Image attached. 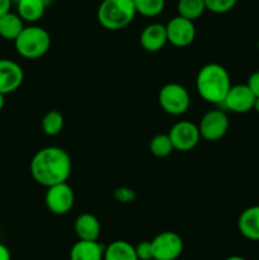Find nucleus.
Instances as JSON below:
<instances>
[{
    "mask_svg": "<svg viewBox=\"0 0 259 260\" xmlns=\"http://www.w3.org/2000/svg\"><path fill=\"white\" fill-rule=\"evenodd\" d=\"M71 157L63 149L48 146L38 150L30 160V174L38 184L48 188L68 182L71 174Z\"/></svg>",
    "mask_w": 259,
    "mask_h": 260,
    "instance_id": "f257e3e1",
    "label": "nucleus"
},
{
    "mask_svg": "<svg viewBox=\"0 0 259 260\" xmlns=\"http://www.w3.org/2000/svg\"><path fill=\"white\" fill-rule=\"evenodd\" d=\"M231 88L228 70L220 63H207L196 78V89L201 98L211 104H221Z\"/></svg>",
    "mask_w": 259,
    "mask_h": 260,
    "instance_id": "f03ea898",
    "label": "nucleus"
},
{
    "mask_svg": "<svg viewBox=\"0 0 259 260\" xmlns=\"http://www.w3.org/2000/svg\"><path fill=\"white\" fill-rule=\"evenodd\" d=\"M134 0H103L99 4L96 18L99 24L108 30H121L136 17Z\"/></svg>",
    "mask_w": 259,
    "mask_h": 260,
    "instance_id": "7ed1b4c3",
    "label": "nucleus"
},
{
    "mask_svg": "<svg viewBox=\"0 0 259 260\" xmlns=\"http://www.w3.org/2000/svg\"><path fill=\"white\" fill-rule=\"evenodd\" d=\"M17 52L28 60H36L48 52L51 47V37L47 30L38 25H28L23 28L14 41Z\"/></svg>",
    "mask_w": 259,
    "mask_h": 260,
    "instance_id": "20e7f679",
    "label": "nucleus"
},
{
    "mask_svg": "<svg viewBox=\"0 0 259 260\" xmlns=\"http://www.w3.org/2000/svg\"><path fill=\"white\" fill-rule=\"evenodd\" d=\"M159 104L165 113L182 116L190 106L189 93L178 83L165 84L159 91Z\"/></svg>",
    "mask_w": 259,
    "mask_h": 260,
    "instance_id": "39448f33",
    "label": "nucleus"
},
{
    "mask_svg": "<svg viewBox=\"0 0 259 260\" xmlns=\"http://www.w3.org/2000/svg\"><path fill=\"white\" fill-rule=\"evenodd\" d=\"M74 202H75V194L68 182L58 183L47 188V192L45 194V203L47 210L53 215H66L71 211Z\"/></svg>",
    "mask_w": 259,
    "mask_h": 260,
    "instance_id": "423d86ee",
    "label": "nucleus"
},
{
    "mask_svg": "<svg viewBox=\"0 0 259 260\" xmlns=\"http://www.w3.org/2000/svg\"><path fill=\"white\" fill-rule=\"evenodd\" d=\"M152 260H177L182 255V238L173 231H164L151 240Z\"/></svg>",
    "mask_w": 259,
    "mask_h": 260,
    "instance_id": "0eeeda50",
    "label": "nucleus"
},
{
    "mask_svg": "<svg viewBox=\"0 0 259 260\" xmlns=\"http://www.w3.org/2000/svg\"><path fill=\"white\" fill-rule=\"evenodd\" d=\"M229 126L230 122L228 114L221 109H212L201 118L198 128H200L201 137L206 141H217L225 136Z\"/></svg>",
    "mask_w": 259,
    "mask_h": 260,
    "instance_id": "6e6552de",
    "label": "nucleus"
},
{
    "mask_svg": "<svg viewBox=\"0 0 259 260\" xmlns=\"http://www.w3.org/2000/svg\"><path fill=\"white\" fill-rule=\"evenodd\" d=\"M174 150L189 151L198 145L201 140L200 128L197 124L189 121H179L168 132Z\"/></svg>",
    "mask_w": 259,
    "mask_h": 260,
    "instance_id": "1a4fd4ad",
    "label": "nucleus"
},
{
    "mask_svg": "<svg viewBox=\"0 0 259 260\" xmlns=\"http://www.w3.org/2000/svg\"><path fill=\"white\" fill-rule=\"evenodd\" d=\"M165 27H167L168 42L175 47H187L195 41L196 27L193 20L177 15L172 18Z\"/></svg>",
    "mask_w": 259,
    "mask_h": 260,
    "instance_id": "9d476101",
    "label": "nucleus"
},
{
    "mask_svg": "<svg viewBox=\"0 0 259 260\" xmlns=\"http://www.w3.org/2000/svg\"><path fill=\"white\" fill-rule=\"evenodd\" d=\"M255 102V95L246 84L231 85L221 106L234 113H246L251 111Z\"/></svg>",
    "mask_w": 259,
    "mask_h": 260,
    "instance_id": "9b49d317",
    "label": "nucleus"
},
{
    "mask_svg": "<svg viewBox=\"0 0 259 260\" xmlns=\"http://www.w3.org/2000/svg\"><path fill=\"white\" fill-rule=\"evenodd\" d=\"M24 73L22 66L13 60L0 58V93L7 95L22 85Z\"/></svg>",
    "mask_w": 259,
    "mask_h": 260,
    "instance_id": "f8f14e48",
    "label": "nucleus"
},
{
    "mask_svg": "<svg viewBox=\"0 0 259 260\" xmlns=\"http://www.w3.org/2000/svg\"><path fill=\"white\" fill-rule=\"evenodd\" d=\"M140 43L147 52H157L168 43L167 27L160 23H151L142 29Z\"/></svg>",
    "mask_w": 259,
    "mask_h": 260,
    "instance_id": "ddd939ff",
    "label": "nucleus"
},
{
    "mask_svg": "<svg viewBox=\"0 0 259 260\" xmlns=\"http://www.w3.org/2000/svg\"><path fill=\"white\" fill-rule=\"evenodd\" d=\"M74 231L79 240H98L101 235V222L91 213H81L74 222Z\"/></svg>",
    "mask_w": 259,
    "mask_h": 260,
    "instance_id": "4468645a",
    "label": "nucleus"
},
{
    "mask_svg": "<svg viewBox=\"0 0 259 260\" xmlns=\"http://www.w3.org/2000/svg\"><path fill=\"white\" fill-rule=\"evenodd\" d=\"M238 229L245 239L259 241V206H251L241 212Z\"/></svg>",
    "mask_w": 259,
    "mask_h": 260,
    "instance_id": "2eb2a0df",
    "label": "nucleus"
},
{
    "mask_svg": "<svg viewBox=\"0 0 259 260\" xmlns=\"http://www.w3.org/2000/svg\"><path fill=\"white\" fill-rule=\"evenodd\" d=\"M104 249L98 240H79L71 248L70 260H103Z\"/></svg>",
    "mask_w": 259,
    "mask_h": 260,
    "instance_id": "dca6fc26",
    "label": "nucleus"
},
{
    "mask_svg": "<svg viewBox=\"0 0 259 260\" xmlns=\"http://www.w3.org/2000/svg\"><path fill=\"white\" fill-rule=\"evenodd\" d=\"M46 0H19L17 3L18 15L27 23H36L43 17Z\"/></svg>",
    "mask_w": 259,
    "mask_h": 260,
    "instance_id": "f3484780",
    "label": "nucleus"
},
{
    "mask_svg": "<svg viewBox=\"0 0 259 260\" xmlns=\"http://www.w3.org/2000/svg\"><path fill=\"white\" fill-rule=\"evenodd\" d=\"M24 27V20L18 13H7L0 18V37L14 42Z\"/></svg>",
    "mask_w": 259,
    "mask_h": 260,
    "instance_id": "a211bd4d",
    "label": "nucleus"
},
{
    "mask_svg": "<svg viewBox=\"0 0 259 260\" xmlns=\"http://www.w3.org/2000/svg\"><path fill=\"white\" fill-rule=\"evenodd\" d=\"M103 260H139L132 244L124 240H116L104 249Z\"/></svg>",
    "mask_w": 259,
    "mask_h": 260,
    "instance_id": "6ab92c4d",
    "label": "nucleus"
},
{
    "mask_svg": "<svg viewBox=\"0 0 259 260\" xmlns=\"http://www.w3.org/2000/svg\"><path fill=\"white\" fill-rule=\"evenodd\" d=\"M177 10L178 15L195 22L207 9H206L205 0H178Z\"/></svg>",
    "mask_w": 259,
    "mask_h": 260,
    "instance_id": "aec40b11",
    "label": "nucleus"
},
{
    "mask_svg": "<svg viewBox=\"0 0 259 260\" xmlns=\"http://www.w3.org/2000/svg\"><path fill=\"white\" fill-rule=\"evenodd\" d=\"M149 147L150 152L156 157H167L174 151V146L168 134H159L152 137Z\"/></svg>",
    "mask_w": 259,
    "mask_h": 260,
    "instance_id": "412c9836",
    "label": "nucleus"
},
{
    "mask_svg": "<svg viewBox=\"0 0 259 260\" xmlns=\"http://www.w3.org/2000/svg\"><path fill=\"white\" fill-rule=\"evenodd\" d=\"M63 128V117L60 112L50 111L42 119V131L47 136H57Z\"/></svg>",
    "mask_w": 259,
    "mask_h": 260,
    "instance_id": "4be33fe9",
    "label": "nucleus"
},
{
    "mask_svg": "<svg viewBox=\"0 0 259 260\" xmlns=\"http://www.w3.org/2000/svg\"><path fill=\"white\" fill-rule=\"evenodd\" d=\"M137 14L152 18L161 14L165 8V0H134Z\"/></svg>",
    "mask_w": 259,
    "mask_h": 260,
    "instance_id": "5701e85b",
    "label": "nucleus"
},
{
    "mask_svg": "<svg viewBox=\"0 0 259 260\" xmlns=\"http://www.w3.org/2000/svg\"><path fill=\"white\" fill-rule=\"evenodd\" d=\"M238 0H205L206 9L216 14H223L233 9Z\"/></svg>",
    "mask_w": 259,
    "mask_h": 260,
    "instance_id": "b1692460",
    "label": "nucleus"
},
{
    "mask_svg": "<svg viewBox=\"0 0 259 260\" xmlns=\"http://www.w3.org/2000/svg\"><path fill=\"white\" fill-rule=\"evenodd\" d=\"M113 197L119 203H132L136 200V192L128 187L116 188L113 192Z\"/></svg>",
    "mask_w": 259,
    "mask_h": 260,
    "instance_id": "393cba45",
    "label": "nucleus"
},
{
    "mask_svg": "<svg viewBox=\"0 0 259 260\" xmlns=\"http://www.w3.org/2000/svg\"><path fill=\"white\" fill-rule=\"evenodd\" d=\"M135 250L139 260H152L151 241H141L135 246Z\"/></svg>",
    "mask_w": 259,
    "mask_h": 260,
    "instance_id": "a878e982",
    "label": "nucleus"
},
{
    "mask_svg": "<svg viewBox=\"0 0 259 260\" xmlns=\"http://www.w3.org/2000/svg\"><path fill=\"white\" fill-rule=\"evenodd\" d=\"M246 85L250 88L255 98H259V71H255V73H253L249 76Z\"/></svg>",
    "mask_w": 259,
    "mask_h": 260,
    "instance_id": "bb28decb",
    "label": "nucleus"
},
{
    "mask_svg": "<svg viewBox=\"0 0 259 260\" xmlns=\"http://www.w3.org/2000/svg\"><path fill=\"white\" fill-rule=\"evenodd\" d=\"M13 2L12 0H0V18L4 14L10 12V8H12Z\"/></svg>",
    "mask_w": 259,
    "mask_h": 260,
    "instance_id": "cd10ccee",
    "label": "nucleus"
},
{
    "mask_svg": "<svg viewBox=\"0 0 259 260\" xmlns=\"http://www.w3.org/2000/svg\"><path fill=\"white\" fill-rule=\"evenodd\" d=\"M0 260H12V255H10L9 249L2 243H0Z\"/></svg>",
    "mask_w": 259,
    "mask_h": 260,
    "instance_id": "c85d7f7f",
    "label": "nucleus"
},
{
    "mask_svg": "<svg viewBox=\"0 0 259 260\" xmlns=\"http://www.w3.org/2000/svg\"><path fill=\"white\" fill-rule=\"evenodd\" d=\"M4 106H5V95L0 93V111L4 108Z\"/></svg>",
    "mask_w": 259,
    "mask_h": 260,
    "instance_id": "c756f323",
    "label": "nucleus"
},
{
    "mask_svg": "<svg viewBox=\"0 0 259 260\" xmlns=\"http://www.w3.org/2000/svg\"><path fill=\"white\" fill-rule=\"evenodd\" d=\"M225 260H246V259H245V258H243V256L233 255V256H229V258H226Z\"/></svg>",
    "mask_w": 259,
    "mask_h": 260,
    "instance_id": "7c9ffc66",
    "label": "nucleus"
},
{
    "mask_svg": "<svg viewBox=\"0 0 259 260\" xmlns=\"http://www.w3.org/2000/svg\"><path fill=\"white\" fill-rule=\"evenodd\" d=\"M253 109H254V111L258 112V113H259V98H255V102H254Z\"/></svg>",
    "mask_w": 259,
    "mask_h": 260,
    "instance_id": "2f4dec72",
    "label": "nucleus"
},
{
    "mask_svg": "<svg viewBox=\"0 0 259 260\" xmlns=\"http://www.w3.org/2000/svg\"><path fill=\"white\" fill-rule=\"evenodd\" d=\"M12 2H13V3H15V4H17V3L19 2V0H12Z\"/></svg>",
    "mask_w": 259,
    "mask_h": 260,
    "instance_id": "473e14b6",
    "label": "nucleus"
}]
</instances>
